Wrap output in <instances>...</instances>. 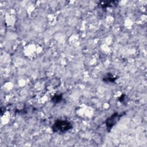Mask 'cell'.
Returning a JSON list of instances; mask_svg holds the SVG:
<instances>
[{"label":"cell","instance_id":"1","mask_svg":"<svg viewBox=\"0 0 147 147\" xmlns=\"http://www.w3.org/2000/svg\"><path fill=\"white\" fill-rule=\"evenodd\" d=\"M72 128V124L66 119H57L52 126V131L55 133L63 134Z\"/></svg>","mask_w":147,"mask_h":147},{"label":"cell","instance_id":"2","mask_svg":"<svg viewBox=\"0 0 147 147\" xmlns=\"http://www.w3.org/2000/svg\"><path fill=\"white\" fill-rule=\"evenodd\" d=\"M125 114V113H114L105 121V125L106 126L108 131H110L113 127L120 120L121 118Z\"/></svg>","mask_w":147,"mask_h":147},{"label":"cell","instance_id":"3","mask_svg":"<svg viewBox=\"0 0 147 147\" xmlns=\"http://www.w3.org/2000/svg\"><path fill=\"white\" fill-rule=\"evenodd\" d=\"M117 79H118L117 76H115L111 73L109 72L103 78V81L106 83H114L115 82V80Z\"/></svg>","mask_w":147,"mask_h":147},{"label":"cell","instance_id":"4","mask_svg":"<svg viewBox=\"0 0 147 147\" xmlns=\"http://www.w3.org/2000/svg\"><path fill=\"white\" fill-rule=\"evenodd\" d=\"M118 3V1H103L101 2L99 5L100 6V7L103 9L107 8L108 7H111L115 6Z\"/></svg>","mask_w":147,"mask_h":147},{"label":"cell","instance_id":"5","mask_svg":"<svg viewBox=\"0 0 147 147\" xmlns=\"http://www.w3.org/2000/svg\"><path fill=\"white\" fill-rule=\"evenodd\" d=\"M63 99V94H56L51 99V102H53L55 104L61 102V100Z\"/></svg>","mask_w":147,"mask_h":147},{"label":"cell","instance_id":"6","mask_svg":"<svg viewBox=\"0 0 147 147\" xmlns=\"http://www.w3.org/2000/svg\"><path fill=\"white\" fill-rule=\"evenodd\" d=\"M126 96L125 94H122L118 98V100L119 102H120L121 103H123L124 104V102L126 100Z\"/></svg>","mask_w":147,"mask_h":147}]
</instances>
